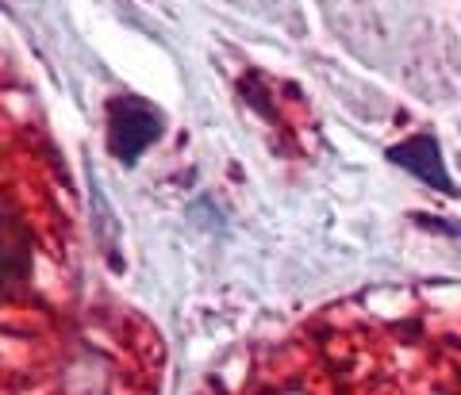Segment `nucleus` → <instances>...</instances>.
Listing matches in <instances>:
<instances>
[{"label": "nucleus", "instance_id": "nucleus-1", "mask_svg": "<svg viewBox=\"0 0 461 395\" xmlns=\"http://www.w3.org/2000/svg\"><path fill=\"white\" fill-rule=\"evenodd\" d=\"M166 115L139 93H115L104 104V146L120 166H139V157L166 139Z\"/></svg>", "mask_w": 461, "mask_h": 395}, {"label": "nucleus", "instance_id": "nucleus-2", "mask_svg": "<svg viewBox=\"0 0 461 395\" xmlns=\"http://www.w3.org/2000/svg\"><path fill=\"white\" fill-rule=\"evenodd\" d=\"M35 273V234L12 196H0V303L23 300Z\"/></svg>", "mask_w": 461, "mask_h": 395}, {"label": "nucleus", "instance_id": "nucleus-3", "mask_svg": "<svg viewBox=\"0 0 461 395\" xmlns=\"http://www.w3.org/2000/svg\"><path fill=\"white\" fill-rule=\"evenodd\" d=\"M384 162L403 169L408 177L423 181L427 188H435V193H446V196H457V184L450 177V169H446V154L438 139L423 130V135H408L393 146H384Z\"/></svg>", "mask_w": 461, "mask_h": 395}, {"label": "nucleus", "instance_id": "nucleus-4", "mask_svg": "<svg viewBox=\"0 0 461 395\" xmlns=\"http://www.w3.org/2000/svg\"><path fill=\"white\" fill-rule=\"evenodd\" d=\"M411 219H415V227H427V230H438V234H461V227L438 223V219H430V215H411Z\"/></svg>", "mask_w": 461, "mask_h": 395}]
</instances>
